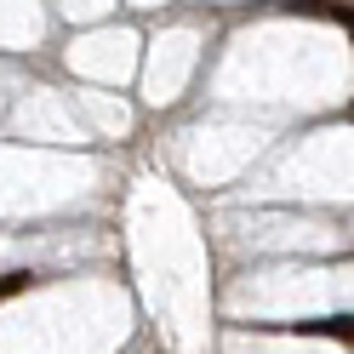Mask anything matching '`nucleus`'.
Masks as SVG:
<instances>
[{"label": "nucleus", "mask_w": 354, "mask_h": 354, "mask_svg": "<svg viewBox=\"0 0 354 354\" xmlns=\"http://www.w3.org/2000/svg\"><path fill=\"white\" fill-rule=\"evenodd\" d=\"M29 286H35V274H6V280H0V303L17 297V292H29Z\"/></svg>", "instance_id": "f257e3e1"}, {"label": "nucleus", "mask_w": 354, "mask_h": 354, "mask_svg": "<svg viewBox=\"0 0 354 354\" xmlns=\"http://www.w3.org/2000/svg\"><path fill=\"white\" fill-rule=\"evenodd\" d=\"M320 331H326V337H343V343H348V337H354V326H348V315H343V320H326V326H320Z\"/></svg>", "instance_id": "f03ea898"}]
</instances>
